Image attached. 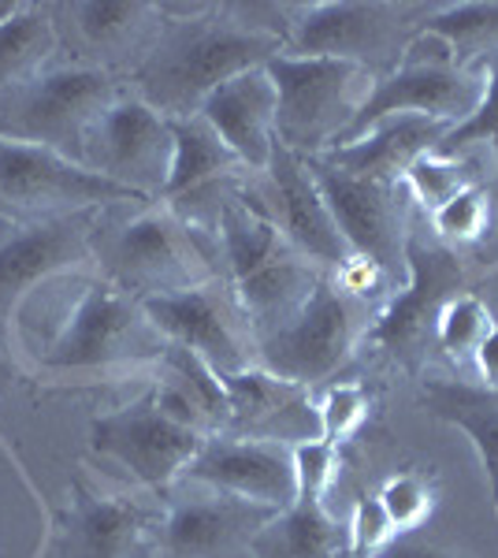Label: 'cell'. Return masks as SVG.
<instances>
[{
    "mask_svg": "<svg viewBox=\"0 0 498 558\" xmlns=\"http://www.w3.org/2000/svg\"><path fill=\"white\" fill-rule=\"evenodd\" d=\"M165 31L126 75V89L165 120L197 116L212 89L283 52L276 34L250 20L246 4H165Z\"/></svg>",
    "mask_w": 498,
    "mask_h": 558,
    "instance_id": "6da1fadb",
    "label": "cell"
},
{
    "mask_svg": "<svg viewBox=\"0 0 498 558\" xmlns=\"http://www.w3.org/2000/svg\"><path fill=\"white\" fill-rule=\"evenodd\" d=\"M168 339L149 324L134 294L105 276H75V294L60 305L49 336L31 347L41 373H108V368H153Z\"/></svg>",
    "mask_w": 498,
    "mask_h": 558,
    "instance_id": "7a4b0ae2",
    "label": "cell"
},
{
    "mask_svg": "<svg viewBox=\"0 0 498 558\" xmlns=\"http://www.w3.org/2000/svg\"><path fill=\"white\" fill-rule=\"evenodd\" d=\"M216 235L186 223L165 202L138 205V213L120 223H101L94 246L97 276L112 279L134 299H160L202 287L220 276Z\"/></svg>",
    "mask_w": 498,
    "mask_h": 558,
    "instance_id": "3957f363",
    "label": "cell"
},
{
    "mask_svg": "<svg viewBox=\"0 0 498 558\" xmlns=\"http://www.w3.org/2000/svg\"><path fill=\"white\" fill-rule=\"evenodd\" d=\"M216 250H220V276L228 279L257 339L291 320L313 287L328 276L305 254H297L268 216L253 209L246 191L220 213Z\"/></svg>",
    "mask_w": 498,
    "mask_h": 558,
    "instance_id": "277c9868",
    "label": "cell"
},
{
    "mask_svg": "<svg viewBox=\"0 0 498 558\" xmlns=\"http://www.w3.org/2000/svg\"><path fill=\"white\" fill-rule=\"evenodd\" d=\"M265 71L276 86V142L294 157L331 153L353 128L379 78L373 71L328 57H271Z\"/></svg>",
    "mask_w": 498,
    "mask_h": 558,
    "instance_id": "5b68a950",
    "label": "cell"
},
{
    "mask_svg": "<svg viewBox=\"0 0 498 558\" xmlns=\"http://www.w3.org/2000/svg\"><path fill=\"white\" fill-rule=\"evenodd\" d=\"M126 89L123 75L94 64H52L31 83L0 94V138L57 149L83 165V146L94 123Z\"/></svg>",
    "mask_w": 498,
    "mask_h": 558,
    "instance_id": "8992f818",
    "label": "cell"
},
{
    "mask_svg": "<svg viewBox=\"0 0 498 558\" xmlns=\"http://www.w3.org/2000/svg\"><path fill=\"white\" fill-rule=\"evenodd\" d=\"M376 313L379 310L353 299L328 272L291 320L257 339V365L279 380L313 391L316 384L331 380L353 357V350L365 343Z\"/></svg>",
    "mask_w": 498,
    "mask_h": 558,
    "instance_id": "52a82bcc",
    "label": "cell"
},
{
    "mask_svg": "<svg viewBox=\"0 0 498 558\" xmlns=\"http://www.w3.org/2000/svg\"><path fill=\"white\" fill-rule=\"evenodd\" d=\"M436 4H361V0H320L297 4L287 57H328L347 60L376 78L402 64L405 49Z\"/></svg>",
    "mask_w": 498,
    "mask_h": 558,
    "instance_id": "ba28073f",
    "label": "cell"
},
{
    "mask_svg": "<svg viewBox=\"0 0 498 558\" xmlns=\"http://www.w3.org/2000/svg\"><path fill=\"white\" fill-rule=\"evenodd\" d=\"M149 205L57 149L0 138V209L12 220H57L86 209Z\"/></svg>",
    "mask_w": 498,
    "mask_h": 558,
    "instance_id": "9c48e42d",
    "label": "cell"
},
{
    "mask_svg": "<svg viewBox=\"0 0 498 558\" xmlns=\"http://www.w3.org/2000/svg\"><path fill=\"white\" fill-rule=\"evenodd\" d=\"M202 432L171 421L153 391L89 421V451L120 465L134 484L149 492H171L186 476L190 462L205 447Z\"/></svg>",
    "mask_w": 498,
    "mask_h": 558,
    "instance_id": "30bf717a",
    "label": "cell"
},
{
    "mask_svg": "<svg viewBox=\"0 0 498 558\" xmlns=\"http://www.w3.org/2000/svg\"><path fill=\"white\" fill-rule=\"evenodd\" d=\"M320 194L347 239L350 254L373 260L387 276L405 283V246L413 231V202L402 183H379V179L350 175L328 160H309Z\"/></svg>",
    "mask_w": 498,
    "mask_h": 558,
    "instance_id": "8fae6325",
    "label": "cell"
},
{
    "mask_svg": "<svg viewBox=\"0 0 498 558\" xmlns=\"http://www.w3.org/2000/svg\"><path fill=\"white\" fill-rule=\"evenodd\" d=\"M108 209H86L57 220L0 223V317L12 320L38 287L94 268V246Z\"/></svg>",
    "mask_w": 498,
    "mask_h": 558,
    "instance_id": "7c38bea8",
    "label": "cell"
},
{
    "mask_svg": "<svg viewBox=\"0 0 498 558\" xmlns=\"http://www.w3.org/2000/svg\"><path fill=\"white\" fill-rule=\"evenodd\" d=\"M142 310L171 347L197 354L220 376L257 365V331H253L223 276L179 294L142 299Z\"/></svg>",
    "mask_w": 498,
    "mask_h": 558,
    "instance_id": "4fadbf2b",
    "label": "cell"
},
{
    "mask_svg": "<svg viewBox=\"0 0 498 558\" xmlns=\"http://www.w3.org/2000/svg\"><path fill=\"white\" fill-rule=\"evenodd\" d=\"M246 202L260 216H268L297 254L309 257L320 272L335 276L339 268H347L353 260L347 239H342L339 223H335L328 202H324L309 160L294 157V153L283 149L279 142L265 172L250 175Z\"/></svg>",
    "mask_w": 498,
    "mask_h": 558,
    "instance_id": "5bb4252c",
    "label": "cell"
},
{
    "mask_svg": "<svg viewBox=\"0 0 498 558\" xmlns=\"http://www.w3.org/2000/svg\"><path fill=\"white\" fill-rule=\"evenodd\" d=\"M83 165L89 172L126 186L142 202H160L171 175L168 120L138 94L123 89L86 134Z\"/></svg>",
    "mask_w": 498,
    "mask_h": 558,
    "instance_id": "9a60e30c",
    "label": "cell"
},
{
    "mask_svg": "<svg viewBox=\"0 0 498 558\" xmlns=\"http://www.w3.org/2000/svg\"><path fill=\"white\" fill-rule=\"evenodd\" d=\"M461 283H465V265H461L458 250L442 246L439 239L428 246L413 220L410 246H405V283L376 313L365 343H373L376 350H384L391 357H402V362L421 354L424 339L436 336L439 310L454 294H461L458 291Z\"/></svg>",
    "mask_w": 498,
    "mask_h": 558,
    "instance_id": "2e32d148",
    "label": "cell"
},
{
    "mask_svg": "<svg viewBox=\"0 0 498 558\" xmlns=\"http://www.w3.org/2000/svg\"><path fill=\"white\" fill-rule=\"evenodd\" d=\"M271 514L190 481L153 529V558H253L250 544Z\"/></svg>",
    "mask_w": 498,
    "mask_h": 558,
    "instance_id": "e0dca14e",
    "label": "cell"
},
{
    "mask_svg": "<svg viewBox=\"0 0 498 558\" xmlns=\"http://www.w3.org/2000/svg\"><path fill=\"white\" fill-rule=\"evenodd\" d=\"M491 68H458V64H398L373 89V97L361 108L353 128L342 134L339 146H347L357 134L387 116H424V120L458 128L476 112L487 89ZM335 146V149H339Z\"/></svg>",
    "mask_w": 498,
    "mask_h": 558,
    "instance_id": "ac0fdd59",
    "label": "cell"
},
{
    "mask_svg": "<svg viewBox=\"0 0 498 558\" xmlns=\"http://www.w3.org/2000/svg\"><path fill=\"white\" fill-rule=\"evenodd\" d=\"M183 481H197L212 492L231 495V499L276 510V514L297 502L294 447L231 436V432L205 439Z\"/></svg>",
    "mask_w": 498,
    "mask_h": 558,
    "instance_id": "d6986e66",
    "label": "cell"
},
{
    "mask_svg": "<svg viewBox=\"0 0 498 558\" xmlns=\"http://www.w3.org/2000/svg\"><path fill=\"white\" fill-rule=\"evenodd\" d=\"M57 26H68V38L78 49L75 64H94L112 75H131L165 31V4L142 0H86V4L52 8Z\"/></svg>",
    "mask_w": 498,
    "mask_h": 558,
    "instance_id": "ffe728a7",
    "label": "cell"
},
{
    "mask_svg": "<svg viewBox=\"0 0 498 558\" xmlns=\"http://www.w3.org/2000/svg\"><path fill=\"white\" fill-rule=\"evenodd\" d=\"M228 395V432L246 439L297 447L320 439V410L309 387L279 380L260 365L220 376Z\"/></svg>",
    "mask_w": 498,
    "mask_h": 558,
    "instance_id": "44dd1931",
    "label": "cell"
},
{
    "mask_svg": "<svg viewBox=\"0 0 498 558\" xmlns=\"http://www.w3.org/2000/svg\"><path fill=\"white\" fill-rule=\"evenodd\" d=\"M197 116L220 134L239 165L260 175L276 153V86L265 68H250L205 97Z\"/></svg>",
    "mask_w": 498,
    "mask_h": 558,
    "instance_id": "7402d4cb",
    "label": "cell"
},
{
    "mask_svg": "<svg viewBox=\"0 0 498 558\" xmlns=\"http://www.w3.org/2000/svg\"><path fill=\"white\" fill-rule=\"evenodd\" d=\"M447 123L424 120V116H387L357 134L347 146L324 153L320 160L342 168L350 175L379 179V183H402L405 172L447 138Z\"/></svg>",
    "mask_w": 498,
    "mask_h": 558,
    "instance_id": "603a6c76",
    "label": "cell"
},
{
    "mask_svg": "<svg viewBox=\"0 0 498 558\" xmlns=\"http://www.w3.org/2000/svg\"><path fill=\"white\" fill-rule=\"evenodd\" d=\"M149 533V518L131 495H105L75 484L71 551L75 558H134Z\"/></svg>",
    "mask_w": 498,
    "mask_h": 558,
    "instance_id": "cb8c5ba5",
    "label": "cell"
},
{
    "mask_svg": "<svg viewBox=\"0 0 498 558\" xmlns=\"http://www.w3.org/2000/svg\"><path fill=\"white\" fill-rule=\"evenodd\" d=\"M421 399L439 421L465 432L469 444L476 447L479 465H484V476H487V488H491V502L498 510V391L428 376L421 387Z\"/></svg>",
    "mask_w": 498,
    "mask_h": 558,
    "instance_id": "d4e9b609",
    "label": "cell"
},
{
    "mask_svg": "<svg viewBox=\"0 0 498 558\" xmlns=\"http://www.w3.org/2000/svg\"><path fill=\"white\" fill-rule=\"evenodd\" d=\"M253 558H342L347 529L335 521L324 502L297 499L294 507L271 514L250 544Z\"/></svg>",
    "mask_w": 498,
    "mask_h": 558,
    "instance_id": "484cf974",
    "label": "cell"
},
{
    "mask_svg": "<svg viewBox=\"0 0 498 558\" xmlns=\"http://www.w3.org/2000/svg\"><path fill=\"white\" fill-rule=\"evenodd\" d=\"M60 34L49 4H23L12 20L0 23V94L31 83L57 64Z\"/></svg>",
    "mask_w": 498,
    "mask_h": 558,
    "instance_id": "4316f807",
    "label": "cell"
},
{
    "mask_svg": "<svg viewBox=\"0 0 498 558\" xmlns=\"http://www.w3.org/2000/svg\"><path fill=\"white\" fill-rule=\"evenodd\" d=\"M421 31L439 34L461 68L498 64V0L491 4H436Z\"/></svg>",
    "mask_w": 498,
    "mask_h": 558,
    "instance_id": "83f0119b",
    "label": "cell"
},
{
    "mask_svg": "<svg viewBox=\"0 0 498 558\" xmlns=\"http://www.w3.org/2000/svg\"><path fill=\"white\" fill-rule=\"evenodd\" d=\"M479 157L473 153H424L421 160L405 172L402 186L410 194L413 209H421L424 216H432L439 205H447L450 197L469 191V186H479Z\"/></svg>",
    "mask_w": 498,
    "mask_h": 558,
    "instance_id": "f1b7e54d",
    "label": "cell"
},
{
    "mask_svg": "<svg viewBox=\"0 0 498 558\" xmlns=\"http://www.w3.org/2000/svg\"><path fill=\"white\" fill-rule=\"evenodd\" d=\"M491 328H495V320L484 299H476V294H454V299L439 310L432 343L447 357H454V362H473L476 347L484 343V336Z\"/></svg>",
    "mask_w": 498,
    "mask_h": 558,
    "instance_id": "f546056e",
    "label": "cell"
},
{
    "mask_svg": "<svg viewBox=\"0 0 498 558\" xmlns=\"http://www.w3.org/2000/svg\"><path fill=\"white\" fill-rule=\"evenodd\" d=\"M491 220H495V197L484 183L454 194L447 205H439V209L428 216L436 239L450 250L479 242L487 235V228H491Z\"/></svg>",
    "mask_w": 498,
    "mask_h": 558,
    "instance_id": "4dcf8cb0",
    "label": "cell"
},
{
    "mask_svg": "<svg viewBox=\"0 0 498 558\" xmlns=\"http://www.w3.org/2000/svg\"><path fill=\"white\" fill-rule=\"evenodd\" d=\"M316 410H320V439L339 447L368 421V391L361 384H331Z\"/></svg>",
    "mask_w": 498,
    "mask_h": 558,
    "instance_id": "1f68e13d",
    "label": "cell"
},
{
    "mask_svg": "<svg viewBox=\"0 0 498 558\" xmlns=\"http://www.w3.org/2000/svg\"><path fill=\"white\" fill-rule=\"evenodd\" d=\"M376 499L384 502L387 518L394 521L398 533H413V529H421L424 521H428L432 507H436V492H432V484L424 481L421 473L391 476V481L379 488Z\"/></svg>",
    "mask_w": 498,
    "mask_h": 558,
    "instance_id": "d6a6232c",
    "label": "cell"
},
{
    "mask_svg": "<svg viewBox=\"0 0 498 558\" xmlns=\"http://www.w3.org/2000/svg\"><path fill=\"white\" fill-rule=\"evenodd\" d=\"M394 539H398V529H394V521L387 518L384 502H379L376 495L357 499L353 518H350V529H347V555L376 558L384 547H391Z\"/></svg>",
    "mask_w": 498,
    "mask_h": 558,
    "instance_id": "836d02e7",
    "label": "cell"
},
{
    "mask_svg": "<svg viewBox=\"0 0 498 558\" xmlns=\"http://www.w3.org/2000/svg\"><path fill=\"white\" fill-rule=\"evenodd\" d=\"M335 473H339V447L328 439H309L294 447V476H297V499L324 502L331 492Z\"/></svg>",
    "mask_w": 498,
    "mask_h": 558,
    "instance_id": "e575fe53",
    "label": "cell"
},
{
    "mask_svg": "<svg viewBox=\"0 0 498 558\" xmlns=\"http://www.w3.org/2000/svg\"><path fill=\"white\" fill-rule=\"evenodd\" d=\"M498 134V64L487 71V89H484V101L473 116H469L465 123H458V128L447 131V138L439 142L436 153H469L473 146H487Z\"/></svg>",
    "mask_w": 498,
    "mask_h": 558,
    "instance_id": "d590c367",
    "label": "cell"
},
{
    "mask_svg": "<svg viewBox=\"0 0 498 558\" xmlns=\"http://www.w3.org/2000/svg\"><path fill=\"white\" fill-rule=\"evenodd\" d=\"M473 368H476V376H479V387H487V391H498V324L484 336V343L476 347Z\"/></svg>",
    "mask_w": 498,
    "mask_h": 558,
    "instance_id": "8d00e7d4",
    "label": "cell"
},
{
    "mask_svg": "<svg viewBox=\"0 0 498 558\" xmlns=\"http://www.w3.org/2000/svg\"><path fill=\"white\" fill-rule=\"evenodd\" d=\"M376 558H447L442 551H436V547L428 544H413V539H394L391 547H384Z\"/></svg>",
    "mask_w": 498,
    "mask_h": 558,
    "instance_id": "74e56055",
    "label": "cell"
},
{
    "mask_svg": "<svg viewBox=\"0 0 498 558\" xmlns=\"http://www.w3.org/2000/svg\"><path fill=\"white\" fill-rule=\"evenodd\" d=\"M20 8H23V4H15V0H0V23L12 20V15L20 12Z\"/></svg>",
    "mask_w": 498,
    "mask_h": 558,
    "instance_id": "f35d334b",
    "label": "cell"
}]
</instances>
